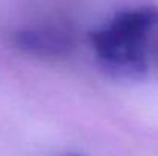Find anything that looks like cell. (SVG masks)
<instances>
[{"instance_id":"cell-1","label":"cell","mask_w":158,"mask_h":156,"mask_svg":"<svg viewBox=\"0 0 158 156\" xmlns=\"http://www.w3.org/2000/svg\"><path fill=\"white\" fill-rule=\"evenodd\" d=\"M158 29L157 6L117 12L91 32V43L103 69L118 78L140 80L148 72V40Z\"/></svg>"},{"instance_id":"cell-2","label":"cell","mask_w":158,"mask_h":156,"mask_svg":"<svg viewBox=\"0 0 158 156\" xmlns=\"http://www.w3.org/2000/svg\"><path fill=\"white\" fill-rule=\"evenodd\" d=\"M14 48L39 58H61L74 49V38L58 28H26L12 34Z\"/></svg>"},{"instance_id":"cell-3","label":"cell","mask_w":158,"mask_h":156,"mask_svg":"<svg viewBox=\"0 0 158 156\" xmlns=\"http://www.w3.org/2000/svg\"><path fill=\"white\" fill-rule=\"evenodd\" d=\"M69 156H77V155H69Z\"/></svg>"}]
</instances>
